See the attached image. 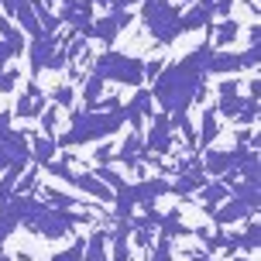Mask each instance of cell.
<instances>
[{"label":"cell","instance_id":"obj_1","mask_svg":"<svg viewBox=\"0 0 261 261\" xmlns=\"http://www.w3.org/2000/svg\"><path fill=\"white\" fill-rule=\"evenodd\" d=\"M206 52H210V41L193 48L189 55H182L179 62L162 65V72L151 83V100H158L162 114L169 120H182L189 117V107L203 96V86H206Z\"/></svg>","mask_w":261,"mask_h":261},{"label":"cell","instance_id":"obj_2","mask_svg":"<svg viewBox=\"0 0 261 261\" xmlns=\"http://www.w3.org/2000/svg\"><path fill=\"white\" fill-rule=\"evenodd\" d=\"M124 127V114L120 110H72L69 114V130L55 138L59 148H76V144L103 141L110 134Z\"/></svg>","mask_w":261,"mask_h":261},{"label":"cell","instance_id":"obj_3","mask_svg":"<svg viewBox=\"0 0 261 261\" xmlns=\"http://www.w3.org/2000/svg\"><path fill=\"white\" fill-rule=\"evenodd\" d=\"M93 76H100L103 83H117V86H141L144 83V62L130 52H117L107 48L93 59Z\"/></svg>","mask_w":261,"mask_h":261},{"label":"cell","instance_id":"obj_4","mask_svg":"<svg viewBox=\"0 0 261 261\" xmlns=\"http://www.w3.org/2000/svg\"><path fill=\"white\" fill-rule=\"evenodd\" d=\"M179 17H182V11H179L172 0H144L141 4V21H144L148 35H151L158 45H172V41L182 35Z\"/></svg>","mask_w":261,"mask_h":261},{"label":"cell","instance_id":"obj_5","mask_svg":"<svg viewBox=\"0 0 261 261\" xmlns=\"http://www.w3.org/2000/svg\"><path fill=\"white\" fill-rule=\"evenodd\" d=\"M258 65V48H244V52H217V48H210L206 52V76H241V72H248Z\"/></svg>","mask_w":261,"mask_h":261},{"label":"cell","instance_id":"obj_6","mask_svg":"<svg viewBox=\"0 0 261 261\" xmlns=\"http://www.w3.org/2000/svg\"><path fill=\"white\" fill-rule=\"evenodd\" d=\"M24 52H28V62H31V79H38L45 69H62V65H65L62 38H59V35L31 38V45H28Z\"/></svg>","mask_w":261,"mask_h":261},{"label":"cell","instance_id":"obj_7","mask_svg":"<svg viewBox=\"0 0 261 261\" xmlns=\"http://www.w3.org/2000/svg\"><path fill=\"white\" fill-rule=\"evenodd\" d=\"M124 193L130 196V203L141 210H155V203L162 196L172 193V186L162 179V175H151V179H141V182H127L124 186Z\"/></svg>","mask_w":261,"mask_h":261},{"label":"cell","instance_id":"obj_8","mask_svg":"<svg viewBox=\"0 0 261 261\" xmlns=\"http://www.w3.org/2000/svg\"><path fill=\"white\" fill-rule=\"evenodd\" d=\"M55 17H59L72 35L86 38V35H90V24H93V4L90 0H62V7H59Z\"/></svg>","mask_w":261,"mask_h":261},{"label":"cell","instance_id":"obj_9","mask_svg":"<svg viewBox=\"0 0 261 261\" xmlns=\"http://www.w3.org/2000/svg\"><path fill=\"white\" fill-rule=\"evenodd\" d=\"M217 117H234L237 124H254V117H258V100L254 96H241V93H230V96H220L217 100Z\"/></svg>","mask_w":261,"mask_h":261},{"label":"cell","instance_id":"obj_10","mask_svg":"<svg viewBox=\"0 0 261 261\" xmlns=\"http://www.w3.org/2000/svg\"><path fill=\"white\" fill-rule=\"evenodd\" d=\"M248 151H251V148H230V151L206 148L199 162H203V172H206V175H217V179H223V175H227L230 169H237V165L248 158Z\"/></svg>","mask_w":261,"mask_h":261},{"label":"cell","instance_id":"obj_11","mask_svg":"<svg viewBox=\"0 0 261 261\" xmlns=\"http://www.w3.org/2000/svg\"><path fill=\"white\" fill-rule=\"evenodd\" d=\"M151 127H148V134H144V151L148 155H169L172 144H175V134H172V120L165 117V114H151Z\"/></svg>","mask_w":261,"mask_h":261},{"label":"cell","instance_id":"obj_12","mask_svg":"<svg viewBox=\"0 0 261 261\" xmlns=\"http://www.w3.org/2000/svg\"><path fill=\"white\" fill-rule=\"evenodd\" d=\"M127 24H130V14L127 11H114V14H107V17H93L86 41L93 38V41H103V45H114V38H117Z\"/></svg>","mask_w":261,"mask_h":261},{"label":"cell","instance_id":"obj_13","mask_svg":"<svg viewBox=\"0 0 261 261\" xmlns=\"http://www.w3.org/2000/svg\"><path fill=\"white\" fill-rule=\"evenodd\" d=\"M151 103H155V100H151V90H138L134 96H130V103L120 107V114H124V124H130V127L138 130L144 117H151Z\"/></svg>","mask_w":261,"mask_h":261},{"label":"cell","instance_id":"obj_14","mask_svg":"<svg viewBox=\"0 0 261 261\" xmlns=\"http://www.w3.org/2000/svg\"><path fill=\"white\" fill-rule=\"evenodd\" d=\"M210 217H213V223L217 227H230V223H241V220H251L254 217V210H248L241 199H227V203H220L217 210H210Z\"/></svg>","mask_w":261,"mask_h":261},{"label":"cell","instance_id":"obj_15","mask_svg":"<svg viewBox=\"0 0 261 261\" xmlns=\"http://www.w3.org/2000/svg\"><path fill=\"white\" fill-rule=\"evenodd\" d=\"M144 158H148V151H144V138L138 134V130L120 144V151H114V162H120L124 169H141Z\"/></svg>","mask_w":261,"mask_h":261},{"label":"cell","instance_id":"obj_16","mask_svg":"<svg viewBox=\"0 0 261 261\" xmlns=\"http://www.w3.org/2000/svg\"><path fill=\"white\" fill-rule=\"evenodd\" d=\"M213 24V0H196L193 7L179 17V28L182 31H199V28Z\"/></svg>","mask_w":261,"mask_h":261},{"label":"cell","instance_id":"obj_17","mask_svg":"<svg viewBox=\"0 0 261 261\" xmlns=\"http://www.w3.org/2000/svg\"><path fill=\"white\" fill-rule=\"evenodd\" d=\"M210 31H213V45H210V48L227 52V45L241 38V21H237V17H223L220 24H210Z\"/></svg>","mask_w":261,"mask_h":261},{"label":"cell","instance_id":"obj_18","mask_svg":"<svg viewBox=\"0 0 261 261\" xmlns=\"http://www.w3.org/2000/svg\"><path fill=\"white\" fill-rule=\"evenodd\" d=\"M217 134H220L217 110H213V107H206V110H203V120H199V130H196V148H203V151H206L210 144L217 141Z\"/></svg>","mask_w":261,"mask_h":261},{"label":"cell","instance_id":"obj_19","mask_svg":"<svg viewBox=\"0 0 261 261\" xmlns=\"http://www.w3.org/2000/svg\"><path fill=\"white\" fill-rule=\"evenodd\" d=\"M28 141H31V158L38 162V169H45L48 162H55V155H59V144H55V138H45V134H31Z\"/></svg>","mask_w":261,"mask_h":261},{"label":"cell","instance_id":"obj_20","mask_svg":"<svg viewBox=\"0 0 261 261\" xmlns=\"http://www.w3.org/2000/svg\"><path fill=\"white\" fill-rule=\"evenodd\" d=\"M206 182H210L206 172H179V175H175V182H169V186H172V193H175V196H182V199H186V196L199 193Z\"/></svg>","mask_w":261,"mask_h":261},{"label":"cell","instance_id":"obj_21","mask_svg":"<svg viewBox=\"0 0 261 261\" xmlns=\"http://www.w3.org/2000/svg\"><path fill=\"white\" fill-rule=\"evenodd\" d=\"M0 41L7 45V52H11V59H21V52L28 48V41L21 38V28H14L4 14H0Z\"/></svg>","mask_w":261,"mask_h":261},{"label":"cell","instance_id":"obj_22","mask_svg":"<svg viewBox=\"0 0 261 261\" xmlns=\"http://www.w3.org/2000/svg\"><path fill=\"white\" fill-rule=\"evenodd\" d=\"M48 110V96H28V93H21V100H17V107H14V117H41Z\"/></svg>","mask_w":261,"mask_h":261},{"label":"cell","instance_id":"obj_23","mask_svg":"<svg viewBox=\"0 0 261 261\" xmlns=\"http://www.w3.org/2000/svg\"><path fill=\"white\" fill-rule=\"evenodd\" d=\"M199 199H203V210L210 213V210H217L220 203H227V199H230V189H227L220 179H213V182H206L203 189H199Z\"/></svg>","mask_w":261,"mask_h":261},{"label":"cell","instance_id":"obj_24","mask_svg":"<svg viewBox=\"0 0 261 261\" xmlns=\"http://www.w3.org/2000/svg\"><path fill=\"white\" fill-rule=\"evenodd\" d=\"M38 199H41V203H48V206H55V210H72V206H79V203H83V199H76V196L55 189V186H41V189H38Z\"/></svg>","mask_w":261,"mask_h":261},{"label":"cell","instance_id":"obj_25","mask_svg":"<svg viewBox=\"0 0 261 261\" xmlns=\"http://www.w3.org/2000/svg\"><path fill=\"white\" fill-rule=\"evenodd\" d=\"M107 227H100V230H93L90 237H86V248H83V261H107Z\"/></svg>","mask_w":261,"mask_h":261},{"label":"cell","instance_id":"obj_26","mask_svg":"<svg viewBox=\"0 0 261 261\" xmlns=\"http://www.w3.org/2000/svg\"><path fill=\"white\" fill-rule=\"evenodd\" d=\"M258 237H261L258 220H248V227H244V230H237V244H241V251L254 254V251H258Z\"/></svg>","mask_w":261,"mask_h":261},{"label":"cell","instance_id":"obj_27","mask_svg":"<svg viewBox=\"0 0 261 261\" xmlns=\"http://www.w3.org/2000/svg\"><path fill=\"white\" fill-rule=\"evenodd\" d=\"M144 261H172V241L158 234L155 241H151V248H148V258H144Z\"/></svg>","mask_w":261,"mask_h":261},{"label":"cell","instance_id":"obj_28","mask_svg":"<svg viewBox=\"0 0 261 261\" xmlns=\"http://www.w3.org/2000/svg\"><path fill=\"white\" fill-rule=\"evenodd\" d=\"M103 79L100 76H93L90 72V79H86V86H83V100H86V110H93V107H96V100H100V93H103Z\"/></svg>","mask_w":261,"mask_h":261},{"label":"cell","instance_id":"obj_29","mask_svg":"<svg viewBox=\"0 0 261 261\" xmlns=\"http://www.w3.org/2000/svg\"><path fill=\"white\" fill-rule=\"evenodd\" d=\"M17 179H21V172H17V169H11V172H4V175H0V206H4V203L14 196V186H17Z\"/></svg>","mask_w":261,"mask_h":261},{"label":"cell","instance_id":"obj_30","mask_svg":"<svg viewBox=\"0 0 261 261\" xmlns=\"http://www.w3.org/2000/svg\"><path fill=\"white\" fill-rule=\"evenodd\" d=\"M72 100H76V90L69 86V83H62V86H55L52 90V103L62 110V107H72Z\"/></svg>","mask_w":261,"mask_h":261},{"label":"cell","instance_id":"obj_31","mask_svg":"<svg viewBox=\"0 0 261 261\" xmlns=\"http://www.w3.org/2000/svg\"><path fill=\"white\" fill-rule=\"evenodd\" d=\"M83 248H86V241L76 237V244L65 248V251H59V254H52V261H83Z\"/></svg>","mask_w":261,"mask_h":261},{"label":"cell","instance_id":"obj_32","mask_svg":"<svg viewBox=\"0 0 261 261\" xmlns=\"http://www.w3.org/2000/svg\"><path fill=\"white\" fill-rule=\"evenodd\" d=\"M55 120H59V107H48L41 114V134L45 138H55Z\"/></svg>","mask_w":261,"mask_h":261},{"label":"cell","instance_id":"obj_33","mask_svg":"<svg viewBox=\"0 0 261 261\" xmlns=\"http://www.w3.org/2000/svg\"><path fill=\"white\" fill-rule=\"evenodd\" d=\"M14 230H17V223H14L11 217H7V213L0 210V254H4V244H7V237H11Z\"/></svg>","mask_w":261,"mask_h":261},{"label":"cell","instance_id":"obj_34","mask_svg":"<svg viewBox=\"0 0 261 261\" xmlns=\"http://www.w3.org/2000/svg\"><path fill=\"white\" fill-rule=\"evenodd\" d=\"M93 162H96V165H110V162H114V148H96V151H93Z\"/></svg>","mask_w":261,"mask_h":261},{"label":"cell","instance_id":"obj_35","mask_svg":"<svg viewBox=\"0 0 261 261\" xmlns=\"http://www.w3.org/2000/svg\"><path fill=\"white\" fill-rule=\"evenodd\" d=\"M230 93H241V83L237 79H223L220 86H217V96H230Z\"/></svg>","mask_w":261,"mask_h":261},{"label":"cell","instance_id":"obj_36","mask_svg":"<svg viewBox=\"0 0 261 261\" xmlns=\"http://www.w3.org/2000/svg\"><path fill=\"white\" fill-rule=\"evenodd\" d=\"M11 169H17V172H24V169H21V165H14V158L7 155V151H4V148H0V175H4V172H11Z\"/></svg>","mask_w":261,"mask_h":261},{"label":"cell","instance_id":"obj_37","mask_svg":"<svg viewBox=\"0 0 261 261\" xmlns=\"http://www.w3.org/2000/svg\"><path fill=\"white\" fill-rule=\"evenodd\" d=\"M7 62H11V52H7V45L0 41V86H4V76H7Z\"/></svg>","mask_w":261,"mask_h":261},{"label":"cell","instance_id":"obj_38","mask_svg":"<svg viewBox=\"0 0 261 261\" xmlns=\"http://www.w3.org/2000/svg\"><path fill=\"white\" fill-rule=\"evenodd\" d=\"M186 261H217V258L206 254V251H186Z\"/></svg>","mask_w":261,"mask_h":261},{"label":"cell","instance_id":"obj_39","mask_svg":"<svg viewBox=\"0 0 261 261\" xmlns=\"http://www.w3.org/2000/svg\"><path fill=\"white\" fill-rule=\"evenodd\" d=\"M93 7H110V4H114V0H90Z\"/></svg>","mask_w":261,"mask_h":261},{"label":"cell","instance_id":"obj_40","mask_svg":"<svg viewBox=\"0 0 261 261\" xmlns=\"http://www.w3.org/2000/svg\"><path fill=\"white\" fill-rule=\"evenodd\" d=\"M0 261H11V258H7V254H0Z\"/></svg>","mask_w":261,"mask_h":261},{"label":"cell","instance_id":"obj_41","mask_svg":"<svg viewBox=\"0 0 261 261\" xmlns=\"http://www.w3.org/2000/svg\"><path fill=\"white\" fill-rule=\"evenodd\" d=\"M230 261H241V258H230Z\"/></svg>","mask_w":261,"mask_h":261}]
</instances>
